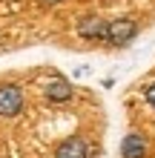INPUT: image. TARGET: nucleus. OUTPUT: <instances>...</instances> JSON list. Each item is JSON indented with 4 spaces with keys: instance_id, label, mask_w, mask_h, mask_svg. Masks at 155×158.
Wrapping results in <instances>:
<instances>
[{
    "instance_id": "obj_2",
    "label": "nucleus",
    "mask_w": 155,
    "mask_h": 158,
    "mask_svg": "<svg viewBox=\"0 0 155 158\" xmlns=\"http://www.w3.org/2000/svg\"><path fill=\"white\" fill-rule=\"evenodd\" d=\"M20 109H23V92H20V86H14V83L0 86V115L3 118H14Z\"/></svg>"
},
{
    "instance_id": "obj_3",
    "label": "nucleus",
    "mask_w": 155,
    "mask_h": 158,
    "mask_svg": "<svg viewBox=\"0 0 155 158\" xmlns=\"http://www.w3.org/2000/svg\"><path fill=\"white\" fill-rule=\"evenodd\" d=\"M106 29H109V23L98 15H86L78 23V35L86 40H106Z\"/></svg>"
},
{
    "instance_id": "obj_1",
    "label": "nucleus",
    "mask_w": 155,
    "mask_h": 158,
    "mask_svg": "<svg viewBox=\"0 0 155 158\" xmlns=\"http://www.w3.org/2000/svg\"><path fill=\"white\" fill-rule=\"evenodd\" d=\"M135 35H138V23H135L132 17H115V20H109L106 40L112 46H126Z\"/></svg>"
},
{
    "instance_id": "obj_5",
    "label": "nucleus",
    "mask_w": 155,
    "mask_h": 158,
    "mask_svg": "<svg viewBox=\"0 0 155 158\" xmlns=\"http://www.w3.org/2000/svg\"><path fill=\"white\" fill-rule=\"evenodd\" d=\"M121 155L124 158H144V155H147V141H144V135L129 132L121 141Z\"/></svg>"
},
{
    "instance_id": "obj_6",
    "label": "nucleus",
    "mask_w": 155,
    "mask_h": 158,
    "mask_svg": "<svg viewBox=\"0 0 155 158\" xmlns=\"http://www.w3.org/2000/svg\"><path fill=\"white\" fill-rule=\"evenodd\" d=\"M46 98H49V101H58V104L69 101V98H72V86H69V81H63V78H52V81L46 83Z\"/></svg>"
},
{
    "instance_id": "obj_7",
    "label": "nucleus",
    "mask_w": 155,
    "mask_h": 158,
    "mask_svg": "<svg viewBox=\"0 0 155 158\" xmlns=\"http://www.w3.org/2000/svg\"><path fill=\"white\" fill-rule=\"evenodd\" d=\"M144 98H147L149 104L155 106V83H149V86H144Z\"/></svg>"
},
{
    "instance_id": "obj_4",
    "label": "nucleus",
    "mask_w": 155,
    "mask_h": 158,
    "mask_svg": "<svg viewBox=\"0 0 155 158\" xmlns=\"http://www.w3.org/2000/svg\"><path fill=\"white\" fill-rule=\"evenodd\" d=\"M86 155H89V147H86V141L80 135L66 138V141L55 150V158H86Z\"/></svg>"
}]
</instances>
